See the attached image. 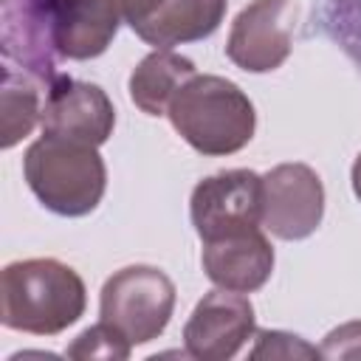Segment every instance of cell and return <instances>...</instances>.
I'll return each instance as SVG.
<instances>
[{"label":"cell","mask_w":361,"mask_h":361,"mask_svg":"<svg viewBox=\"0 0 361 361\" xmlns=\"http://www.w3.org/2000/svg\"><path fill=\"white\" fill-rule=\"evenodd\" d=\"M197 237L214 240L262 226V178L251 169H223L203 178L189 200Z\"/></svg>","instance_id":"5b68a950"},{"label":"cell","mask_w":361,"mask_h":361,"mask_svg":"<svg viewBox=\"0 0 361 361\" xmlns=\"http://www.w3.org/2000/svg\"><path fill=\"white\" fill-rule=\"evenodd\" d=\"M82 276L51 257L8 262L0 274V322L8 330L56 336L85 313Z\"/></svg>","instance_id":"6da1fadb"},{"label":"cell","mask_w":361,"mask_h":361,"mask_svg":"<svg viewBox=\"0 0 361 361\" xmlns=\"http://www.w3.org/2000/svg\"><path fill=\"white\" fill-rule=\"evenodd\" d=\"M192 59L169 51L155 48L147 54L130 73V99L135 107H141L147 116H164L169 110L172 96L195 76Z\"/></svg>","instance_id":"5bb4252c"},{"label":"cell","mask_w":361,"mask_h":361,"mask_svg":"<svg viewBox=\"0 0 361 361\" xmlns=\"http://www.w3.org/2000/svg\"><path fill=\"white\" fill-rule=\"evenodd\" d=\"M175 310L172 279L152 265H127L116 271L99 299L102 322L113 324L133 347L147 344L164 333Z\"/></svg>","instance_id":"277c9868"},{"label":"cell","mask_w":361,"mask_h":361,"mask_svg":"<svg viewBox=\"0 0 361 361\" xmlns=\"http://www.w3.org/2000/svg\"><path fill=\"white\" fill-rule=\"evenodd\" d=\"M324 214L322 178L307 164H279L262 175V226L279 240L310 237Z\"/></svg>","instance_id":"52a82bcc"},{"label":"cell","mask_w":361,"mask_h":361,"mask_svg":"<svg viewBox=\"0 0 361 361\" xmlns=\"http://www.w3.org/2000/svg\"><path fill=\"white\" fill-rule=\"evenodd\" d=\"M45 87L20 73L14 68H3V90H0V144L3 149L14 147L25 138L37 121H42Z\"/></svg>","instance_id":"9a60e30c"},{"label":"cell","mask_w":361,"mask_h":361,"mask_svg":"<svg viewBox=\"0 0 361 361\" xmlns=\"http://www.w3.org/2000/svg\"><path fill=\"white\" fill-rule=\"evenodd\" d=\"M324 358H361V322H347L324 336Z\"/></svg>","instance_id":"ac0fdd59"},{"label":"cell","mask_w":361,"mask_h":361,"mask_svg":"<svg viewBox=\"0 0 361 361\" xmlns=\"http://www.w3.org/2000/svg\"><path fill=\"white\" fill-rule=\"evenodd\" d=\"M28 189L62 217L90 214L107 186V169L93 144L42 133L23 158Z\"/></svg>","instance_id":"3957f363"},{"label":"cell","mask_w":361,"mask_h":361,"mask_svg":"<svg viewBox=\"0 0 361 361\" xmlns=\"http://www.w3.org/2000/svg\"><path fill=\"white\" fill-rule=\"evenodd\" d=\"M226 6L228 0H121V14L144 42L172 48L212 37Z\"/></svg>","instance_id":"ba28073f"},{"label":"cell","mask_w":361,"mask_h":361,"mask_svg":"<svg viewBox=\"0 0 361 361\" xmlns=\"http://www.w3.org/2000/svg\"><path fill=\"white\" fill-rule=\"evenodd\" d=\"M175 133L203 155L240 152L257 127L251 99L228 79L195 73L166 110Z\"/></svg>","instance_id":"7a4b0ae2"},{"label":"cell","mask_w":361,"mask_h":361,"mask_svg":"<svg viewBox=\"0 0 361 361\" xmlns=\"http://www.w3.org/2000/svg\"><path fill=\"white\" fill-rule=\"evenodd\" d=\"M200 262L206 276L217 288L251 293L268 282L274 271V248L257 226V228H243V231L206 240Z\"/></svg>","instance_id":"4fadbf2b"},{"label":"cell","mask_w":361,"mask_h":361,"mask_svg":"<svg viewBox=\"0 0 361 361\" xmlns=\"http://www.w3.org/2000/svg\"><path fill=\"white\" fill-rule=\"evenodd\" d=\"M353 192H355V197L361 200V155H358L355 164H353Z\"/></svg>","instance_id":"d6986e66"},{"label":"cell","mask_w":361,"mask_h":361,"mask_svg":"<svg viewBox=\"0 0 361 361\" xmlns=\"http://www.w3.org/2000/svg\"><path fill=\"white\" fill-rule=\"evenodd\" d=\"M51 23L62 59H93L113 42L121 14V0H34Z\"/></svg>","instance_id":"8fae6325"},{"label":"cell","mask_w":361,"mask_h":361,"mask_svg":"<svg viewBox=\"0 0 361 361\" xmlns=\"http://www.w3.org/2000/svg\"><path fill=\"white\" fill-rule=\"evenodd\" d=\"M0 51H3V68L28 73L45 90L59 76L56 39L51 23L45 20V14L34 0H3Z\"/></svg>","instance_id":"7c38bea8"},{"label":"cell","mask_w":361,"mask_h":361,"mask_svg":"<svg viewBox=\"0 0 361 361\" xmlns=\"http://www.w3.org/2000/svg\"><path fill=\"white\" fill-rule=\"evenodd\" d=\"M254 338H257V347L251 350V358H316L322 355V350L282 330H259Z\"/></svg>","instance_id":"e0dca14e"},{"label":"cell","mask_w":361,"mask_h":361,"mask_svg":"<svg viewBox=\"0 0 361 361\" xmlns=\"http://www.w3.org/2000/svg\"><path fill=\"white\" fill-rule=\"evenodd\" d=\"M296 17H299L296 0L248 3L231 23L226 56L248 73L276 71L290 56Z\"/></svg>","instance_id":"8992f818"},{"label":"cell","mask_w":361,"mask_h":361,"mask_svg":"<svg viewBox=\"0 0 361 361\" xmlns=\"http://www.w3.org/2000/svg\"><path fill=\"white\" fill-rule=\"evenodd\" d=\"M113 127L116 110L99 85L59 73L45 90L42 133L102 147L113 135Z\"/></svg>","instance_id":"9c48e42d"},{"label":"cell","mask_w":361,"mask_h":361,"mask_svg":"<svg viewBox=\"0 0 361 361\" xmlns=\"http://www.w3.org/2000/svg\"><path fill=\"white\" fill-rule=\"evenodd\" d=\"M133 344L107 322H99L87 330H82L65 350L68 358H79V361H93V358H102V361H124L130 355Z\"/></svg>","instance_id":"2e32d148"},{"label":"cell","mask_w":361,"mask_h":361,"mask_svg":"<svg viewBox=\"0 0 361 361\" xmlns=\"http://www.w3.org/2000/svg\"><path fill=\"white\" fill-rule=\"evenodd\" d=\"M254 336V307L237 290H212L206 293L186 327L183 344L186 355L200 361H226L240 353V347Z\"/></svg>","instance_id":"30bf717a"}]
</instances>
